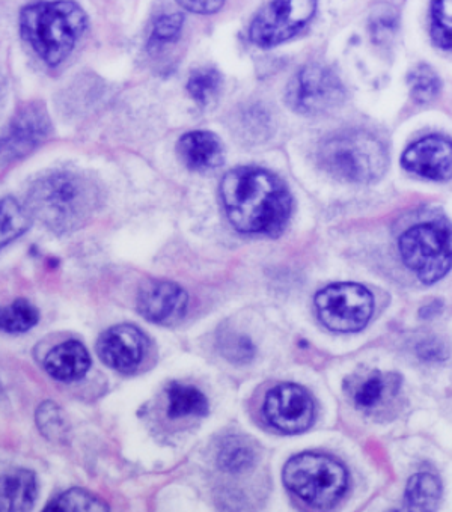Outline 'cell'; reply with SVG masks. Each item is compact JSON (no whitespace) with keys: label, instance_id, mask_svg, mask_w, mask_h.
Returning <instances> with one entry per match:
<instances>
[{"label":"cell","instance_id":"cell-1","mask_svg":"<svg viewBox=\"0 0 452 512\" xmlns=\"http://www.w3.org/2000/svg\"><path fill=\"white\" fill-rule=\"evenodd\" d=\"M220 198L226 217L242 234L279 237L293 214V196L284 181L255 166L226 172Z\"/></svg>","mask_w":452,"mask_h":512},{"label":"cell","instance_id":"cell-2","mask_svg":"<svg viewBox=\"0 0 452 512\" xmlns=\"http://www.w3.org/2000/svg\"><path fill=\"white\" fill-rule=\"evenodd\" d=\"M29 213L55 234L83 228L101 207L100 187L77 171H53L32 183L26 198Z\"/></svg>","mask_w":452,"mask_h":512},{"label":"cell","instance_id":"cell-3","mask_svg":"<svg viewBox=\"0 0 452 512\" xmlns=\"http://www.w3.org/2000/svg\"><path fill=\"white\" fill-rule=\"evenodd\" d=\"M20 34L35 55L58 67L88 28V16L76 2H37L20 11Z\"/></svg>","mask_w":452,"mask_h":512},{"label":"cell","instance_id":"cell-4","mask_svg":"<svg viewBox=\"0 0 452 512\" xmlns=\"http://www.w3.org/2000/svg\"><path fill=\"white\" fill-rule=\"evenodd\" d=\"M321 169L341 181L370 184L388 171V148L367 130L352 128L327 136L318 148Z\"/></svg>","mask_w":452,"mask_h":512},{"label":"cell","instance_id":"cell-5","mask_svg":"<svg viewBox=\"0 0 452 512\" xmlns=\"http://www.w3.org/2000/svg\"><path fill=\"white\" fill-rule=\"evenodd\" d=\"M398 249L422 284H436L452 269V225L440 217L416 223L401 234Z\"/></svg>","mask_w":452,"mask_h":512},{"label":"cell","instance_id":"cell-6","mask_svg":"<svg viewBox=\"0 0 452 512\" xmlns=\"http://www.w3.org/2000/svg\"><path fill=\"white\" fill-rule=\"evenodd\" d=\"M285 487L314 508H332L349 485L346 467L323 454L296 455L282 472Z\"/></svg>","mask_w":452,"mask_h":512},{"label":"cell","instance_id":"cell-7","mask_svg":"<svg viewBox=\"0 0 452 512\" xmlns=\"http://www.w3.org/2000/svg\"><path fill=\"white\" fill-rule=\"evenodd\" d=\"M314 302L318 320L332 332H359L373 317V294L356 282L329 285L318 291Z\"/></svg>","mask_w":452,"mask_h":512},{"label":"cell","instance_id":"cell-8","mask_svg":"<svg viewBox=\"0 0 452 512\" xmlns=\"http://www.w3.org/2000/svg\"><path fill=\"white\" fill-rule=\"evenodd\" d=\"M285 101L300 115H324L346 101V86L327 65L308 64L291 77L285 89Z\"/></svg>","mask_w":452,"mask_h":512},{"label":"cell","instance_id":"cell-9","mask_svg":"<svg viewBox=\"0 0 452 512\" xmlns=\"http://www.w3.org/2000/svg\"><path fill=\"white\" fill-rule=\"evenodd\" d=\"M317 13V2H269L249 25V40L273 49L296 37Z\"/></svg>","mask_w":452,"mask_h":512},{"label":"cell","instance_id":"cell-10","mask_svg":"<svg viewBox=\"0 0 452 512\" xmlns=\"http://www.w3.org/2000/svg\"><path fill=\"white\" fill-rule=\"evenodd\" d=\"M53 125L43 101L22 104L8 122L2 136V159L16 162L34 153L52 136Z\"/></svg>","mask_w":452,"mask_h":512},{"label":"cell","instance_id":"cell-11","mask_svg":"<svg viewBox=\"0 0 452 512\" xmlns=\"http://www.w3.org/2000/svg\"><path fill=\"white\" fill-rule=\"evenodd\" d=\"M263 413L266 421L281 433H305L314 422V401L302 386L278 384L266 395Z\"/></svg>","mask_w":452,"mask_h":512},{"label":"cell","instance_id":"cell-12","mask_svg":"<svg viewBox=\"0 0 452 512\" xmlns=\"http://www.w3.org/2000/svg\"><path fill=\"white\" fill-rule=\"evenodd\" d=\"M148 351V338L133 324H118L101 333L97 341V354L110 369L132 374L144 362Z\"/></svg>","mask_w":452,"mask_h":512},{"label":"cell","instance_id":"cell-13","mask_svg":"<svg viewBox=\"0 0 452 512\" xmlns=\"http://www.w3.org/2000/svg\"><path fill=\"white\" fill-rule=\"evenodd\" d=\"M189 296L186 290L172 281L148 279L139 287L138 312L159 326H177L186 317Z\"/></svg>","mask_w":452,"mask_h":512},{"label":"cell","instance_id":"cell-14","mask_svg":"<svg viewBox=\"0 0 452 512\" xmlns=\"http://www.w3.org/2000/svg\"><path fill=\"white\" fill-rule=\"evenodd\" d=\"M401 166L410 174L431 181H448L452 178V141L442 135H430L410 145Z\"/></svg>","mask_w":452,"mask_h":512},{"label":"cell","instance_id":"cell-15","mask_svg":"<svg viewBox=\"0 0 452 512\" xmlns=\"http://www.w3.org/2000/svg\"><path fill=\"white\" fill-rule=\"evenodd\" d=\"M177 154L189 171H214L225 162V145L216 133L193 130L178 139Z\"/></svg>","mask_w":452,"mask_h":512},{"label":"cell","instance_id":"cell-16","mask_svg":"<svg viewBox=\"0 0 452 512\" xmlns=\"http://www.w3.org/2000/svg\"><path fill=\"white\" fill-rule=\"evenodd\" d=\"M43 365L50 377L62 383H73L85 377L91 368V356L82 342L70 339L53 348Z\"/></svg>","mask_w":452,"mask_h":512},{"label":"cell","instance_id":"cell-17","mask_svg":"<svg viewBox=\"0 0 452 512\" xmlns=\"http://www.w3.org/2000/svg\"><path fill=\"white\" fill-rule=\"evenodd\" d=\"M400 386L401 380L398 375L371 371L364 377H356L355 384L350 388V394L358 409L370 412L385 401L392 400L400 391Z\"/></svg>","mask_w":452,"mask_h":512},{"label":"cell","instance_id":"cell-18","mask_svg":"<svg viewBox=\"0 0 452 512\" xmlns=\"http://www.w3.org/2000/svg\"><path fill=\"white\" fill-rule=\"evenodd\" d=\"M2 511H29L37 500L35 475L29 470H10L2 476Z\"/></svg>","mask_w":452,"mask_h":512},{"label":"cell","instance_id":"cell-19","mask_svg":"<svg viewBox=\"0 0 452 512\" xmlns=\"http://www.w3.org/2000/svg\"><path fill=\"white\" fill-rule=\"evenodd\" d=\"M258 461L257 446L246 436H228L217 451V466L226 473H245Z\"/></svg>","mask_w":452,"mask_h":512},{"label":"cell","instance_id":"cell-20","mask_svg":"<svg viewBox=\"0 0 452 512\" xmlns=\"http://www.w3.org/2000/svg\"><path fill=\"white\" fill-rule=\"evenodd\" d=\"M207 397L190 384H171L168 388V416L171 419L207 416Z\"/></svg>","mask_w":452,"mask_h":512},{"label":"cell","instance_id":"cell-21","mask_svg":"<svg viewBox=\"0 0 452 512\" xmlns=\"http://www.w3.org/2000/svg\"><path fill=\"white\" fill-rule=\"evenodd\" d=\"M406 502L415 511H434L442 497V484L437 476L421 472L409 479L406 487Z\"/></svg>","mask_w":452,"mask_h":512},{"label":"cell","instance_id":"cell-22","mask_svg":"<svg viewBox=\"0 0 452 512\" xmlns=\"http://www.w3.org/2000/svg\"><path fill=\"white\" fill-rule=\"evenodd\" d=\"M0 243L2 247L22 237L31 226V213L13 196L2 199L0 204Z\"/></svg>","mask_w":452,"mask_h":512},{"label":"cell","instance_id":"cell-23","mask_svg":"<svg viewBox=\"0 0 452 512\" xmlns=\"http://www.w3.org/2000/svg\"><path fill=\"white\" fill-rule=\"evenodd\" d=\"M38 321H40V312L26 299L14 300L11 305L2 309V315H0L2 330L11 335L28 332L32 327L37 326Z\"/></svg>","mask_w":452,"mask_h":512},{"label":"cell","instance_id":"cell-24","mask_svg":"<svg viewBox=\"0 0 452 512\" xmlns=\"http://www.w3.org/2000/svg\"><path fill=\"white\" fill-rule=\"evenodd\" d=\"M410 97L416 104H428L436 100L442 91V80L439 74L427 64H419L412 68L409 76Z\"/></svg>","mask_w":452,"mask_h":512},{"label":"cell","instance_id":"cell-25","mask_svg":"<svg viewBox=\"0 0 452 512\" xmlns=\"http://www.w3.org/2000/svg\"><path fill=\"white\" fill-rule=\"evenodd\" d=\"M47 512H101L109 511V506L94 494L83 488H71L59 494L46 506Z\"/></svg>","mask_w":452,"mask_h":512},{"label":"cell","instance_id":"cell-26","mask_svg":"<svg viewBox=\"0 0 452 512\" xmlns=\"http://www.w3.org/2000/svg\"><path fill=\"white\" fill-rule=\"evenodd\" d=\"M222 74L214 68H199L187 80V92L199 104L207 107L216 100L222 89Z\"/></svg>","mask_w":452,"mask_h":512},{"label":"cell","instance_id":"cell-27","mask_svg":"<svg viewBox=\"0 0 452 512\" xmlns=\"http://www.w3.org/2000/svg\"><path fill=\"white\" fill-rule=\"evenodd\" d=\"M184 16L181 13L163 14L154 22L147 49L150 53H157L163 47L174 44L183 31Z\"/></svg>","mask_w":452,"mask_h":512},{"label":"cell","instance_id":"cell-28","mask_svg":"<svg viewBox=\"0 0 452 512\" xmlns=\"http://www.w3.org/2000/svg\"><path fill=\"white\" fill-rule=\"evenodd\" d=\"M430 35L439 49L452 50V2L431 4Z\"/></svg>","mask_w":452,"mask_h":512},{"label":"cell","instance_id":"cell-29","mask_svg":"<svg viewBox=\"0 0 452 512\" xmlns=\"http://www.w3.org/2000/svg\"><path fill=\"white\" fill-rule=\"evenodd\" d=\"M220 354L233 363L246 365L255 357V345L248 336L234 332H222L217 338Z\"/></svg>","mask_w":452,"mask_h":512},{"label":"cell","instance_id":"cell-30","mask_svg":"<svg viewBox=\"0 0 452 512\" xmlns=\"http://www.w3.org/2000/svg\"><path fill=\"white\" fill-rule=\"evenodd\" d=\"M37 424L41 433L47 439H58L65 431V422L61 410L50 401L41 404L40 409L37 410Z\"/></svg>","mask_w":452,"mask_h":512},{"label":"cell","instance_id":"cell-31","mask_svg":"<svg viewBox=\"0 0 452 512\" xmlns=\"http://www.w3.org/2000/svg\"><path fill=\"white\" fill-rule=\"evenodd\" d=\"M177 4L184 8V10L189 11V13L201 14V16H211V14L219 13L225 7L223 0H202V2H199V0H196V2H193V0H187V2L180 0Z\"/></svg>","mask_w":452,"mask_h":512}]
</instances>
